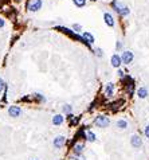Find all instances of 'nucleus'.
<instances>
[{
	"label": "nucleus",
	"mask_w": 149,
	"mask_h": 160,
	"mask_svg": "<svg viewBox=\"0 0 149 160\" xmlns=\"http://www.w3.org/2000/svg\"><path fill=\"white\" fill-rule=\"evenodd\" d=\"M63 120H65V117H63L62 114H55L53 117V124L54 125H60V124H63Z\"/></svg>",
	"instance_id": "nucleus-16"
},
{
	"label": "nucleus",
	"mask_w": 149,
	"mask_h": 160,
	"mask_svg": "<svg viewBox=\"0 0 149 160\" xmlns=\"http://www.w3.org/2000/svg\"><path fill=\"white\" fill-rule=\"evenodd\" d=\"M7 87V85H5V82H4V80L3 78H0V93H2L3 90H4Z\"/></svg>",
	"instance_id": "nucleus-19"
},
{
	"label": "nucleus",
	"mask_w": 149,
	"mask_h": 160,
	"mask_svg": "<svg viewBox=\"0 0 149 160\" xmlns=\"http://www.w3.org/2000/svg\"><path fill=\"white\" fill-rule=\"evenodd\" d=\"M4 24H5V22H4V20H3L2 18H0V28H2V27H4Z\"/></svg>",
	"instance_id": "nucleus-25"
},
{
	"label": "nucleus",
	"mask_w": 149,
	"mask_h": 160,
	"mask_svg": "<svg viewBox=\"0 0 149 160\" xmlns=\"http://www.w3.org/2000/svg\"><path fill=\"white\" fill-rule=\"evenodd\" d=\"M73 30L75 32H79L81 30H82V27H81V24H73Z\"/></svg>",
	"instance_id": "nucleus-20"
},
{
	"label": "nucleus",
	"mask_w": 149,
	"mask_h": 160,
	"mask_svg": "<svg viewBox=\"0 0 149 160\" xmlns=\"http://www.w3.org/2000/svg\"><path fill=\"white\" fill-rule=\"evenodd\" d=\"M42 4H43L42 0H31V3H30V6H28V9L31 12H36L42 8Z\"/></svg>",
	"instance_id": "nucleus-6"
},
{
	"label": "nucleus",
	"mask_w": 149,
	"mask_h": 160,
	"mask_svg": "<svg viewBox=\"0 0 149 160\" xmlns=\"http://www.w3.org/2000/svg\"><path fill=\"white\" fill-rule=\"evenodd\" d=\"M73 3L75 4V7H78V8H82V7L86 6V0H73Z\"/></svg>",
	"instance_id": "nucleus-17"
},
{
	"label": "nucleus",
	"mask_w": 149,
	"mask_h": 160,
	"mask_svg": "<svg viewBox=\"0 0 149 160\" xmlns=\"http://www.w3.org/2000/svg\"><path fill=\"white\" fill-rule=\"evenodd\" d=\"M62 112H63V113H65V114H71V112H73L71 105H63Z\"/></svg>",
	"instance_id": "nucleus-18"
},
{
	"label": "nucleus",
	"mask_w": 149,
	"mask_h": 160,
	"mask_svg": "<svg viewBox=\"0 0 149 160\" xmlns=\"http://www.w3.org/2000/svg\"><path fill=\"white\" fill-rule=\"evenodd\" d=\"M90 2H97V0H90Z\"/></svg>",
	"instance_id": "nucleus-27"
},
{
	"label": "nucleus",
	"mask_w": 149,
	"mask_h": 160,
	"mask_svg": "<svg viewBox=\"0 0 149 160\" xmlns=\"http://www.w3.org/2000/svg\"><path fill=\"white\" fill-rule=\"evenodd\" d=\"M144 136L147 139H149V125H147V127L144 128Z\"/></svg>",
	"instance_id": "nucleus-22"
},
{
	"label": "nucleus",
	"mask_w": 149,
	"mask_h": 160,
	"mask_svg": "<svg viewBox=\"0 0 149 160\" xmlns=\"http://www.w3.org/2000/svg\"><path fill=\"white\" fill-rule=\"evenodd\" d=\"M96 55L97 57H104V51H102V49H96Z\"/></svg>",
	"instance_id": "nucleus-21"
},
{
	"label": "nucleus",
	"mask_w": 149,
	"mask_h": 160,
	"mask_svg": "<svg viewBox=\"0 0 149 160\" xmlns=\"http://www.w3.org/2000/svg\"><path fill=\"white\" fill-rule=\"evenodd\" d=\"M116 49H117V50H121V49H122V43H121V42H117Z\"/></svg>",
	"instance_id": "nucleus-23"
},
{
	"label": "nucleus",
	"mask_w": 149,
	"mask_h": 160,
	"mask_svg": "<svg viewBox=\"0 0 149 160\" xmlns=\"http://www.w3.org/2000/svg\"><path fill=\"white\" fill-rule=\"evenodd\" d=\"M137 96L141 98V100H144V98H147L148 97V89L145 86L143 87H140V89L137 90Z\"/></svg>",
	"instance_id": "nucleus-14"
},
{
	"label": "nucleus",
	"mask_w": 149,
	"mask_h": 160,
	"mask_svg": "<svg viewBox=\"0 0 149 160\" xmlns=\"http://www.w3.org/2000/svg\"><path fill=\"white\" fill-rule=\"evenodd\" d=\"M83 151H85V144H83V143H77V144L73 147L74 156H81L83 154Z\"/></svg>",
	"instance_id": "nucleus-8"
},
{
	"label": "nucleus",
	"mask_w": 149,
	"mask_h": 160,
	"mask_svg": "<svg viewBox=\"0 0 149 160\" xmlns=\"http://www.w3.org/2000/svg\"><path fill=\"white\" fill-rule=\"evenodd\" d=\"M110 63L113 67H116V69H118V67L122 65V61H121V55H118V54H113L110 58Z\"/></svg>",
	"instance_id": "nucleus-7"
},
{
	"label": "nucleus",
	"mask_w": 149,
	"mask_h": 160,
	"mask_svg": "<svg viewBox=\"0 0 149 160\" xmlns=\"http://www.w3.org/2000/svg\"><path fill=\"white\" fill-rule=\"evenodd\" d=\"M113 93H114V84L113 82L106 84V86H105V94H106L107 97H111Z\"/></svg>",
	"instance_id": "nucleus-12"
},
{
	"label": "nucleus",
	"mask_w": 149,
	"mask_h": 160,
	"mask_svg": "<svg viewBox=\"0 0 149 160\" xmlns=\"http://www.w3.org/2000/svg\"><path fill=\"white\" fill-rule=\"evenodd\" d=\"M130 145L133 148H141L143 147V139L138 135H132L130 137Z\"/></svg>",
	"instance_id": "nucleus-4"
},
{
	"label": "nucleus",
	"mask_w": 149,
	"mask_h": 160,
	"mask_svg": "<svg viewBox=\"0 0 149 160\" xmlns=\"http://www.w3.org/2000/svg\"><path fill=\"white\" fill-rule=\"evenodd\" d=\"M133 59H134V55L132 51H122V54H121V61H122L124 65H130L133 62Z\"/></svg>",
	"instance_id": "nucleus-3"
},
{
	"label": "nucleus",
	"mask_w": 149,
	"mask_h": 160,
	"mask_svg": "<svg viewBox=\"0 0 149 160\" xmlns=\"http://www.w3.org/2000/svg\"><path fill=\"white\" fill-rule=\"evenodd\" d=\"M111 7H113L114 11L117 13H120L121 16H128L130 12V9L128 8L126 6H124L121 2H118V0H113V2H111Z\"/></svg>",
	"instance_id": "nucleus-1"
},
{
	"label": "nucleus",
	"mask_w": 149,
	"mask_h": 160,
	"mask_svg": "<svg viewBox=\"0 0 149 160\" xmlns=\"http://www.w3.org/2000/svg\"><path fill=\"white\" fill-rule=\"evenodd\" d=\"M118 76H120L121 78H122V77L125 76V74H124V71H122V70H118Z\"/></svg>",
	"instance_id": "nucleus-26"
},
{
	"label": "nucleus",
	"mask_w": 149,
	"mask_h": 160,
	"mask_svg": "<svg viewBox=\"0 0 149 160\" xmlns=\"http://www.w3.org/2000/svg\"><path fill=\"white\" fill-rule=\"evenodd\" d=\"M53 145L56 149L63 148L66 145V137H65V136H58V137H55V139H54V141H53Z\"/></svg>",
	"instance_id": "nucleus-5"
},
{
	"label": "nucleus",
	"mask_w": 149,
	"mask_h": 160,
	"mask_svg": "<svg viewBox=\"0 0 149 160\" xmlns=\"http://www.w3.org/2000/svg\"><path fill=\"white\" fill-rule=\"evenodd\" d=\"M75 160H86V159H85V156L81 155V156H75Z\"/></svg>",
	"instance_id": "nucleus-24"
},
{
	"label": "nucleus",
	"mask_w": 149,
	"mask_h": 160,
	"mask_svg": "<svg viewBox=\"0 0 149 160\" xmlns=\"http://www.w3.org/2000/svg\"><path fill=\"white\" fill-rule=\"evenodd\" d=\"M82 39L85 40V43H87V45H93L94 43V36L91 35L90 32H87V31H85L83 34H82Z\"/></svg>",
	"instance_id": "nucleus-11"
},
{
	"label": "nucleus",
	"mask_w": 149,
	"mask_h": 160,
	"mask_svg": "<svg viewBox=\"0 0 149 160\" xmlns=\"http://www.w3.org/2000/svg\"><path fill=\"white\" fill-rule=\"evenodd\" d=\"M116 127L118 129H121V131H125V129L128 128V121L126 120H124V118H121V120H118L116 122Z\"/></svg>",
	"instance_id": "nucleus-15"
},
{
	"label": "nucleus",
	"mask_w": 149,
	"mask_h": 160,
	"mask_svg": "<svg viewBox=\"0 0 149 160\" xmlns=\"http://www.w3.org/2000/svg\"><path fill=\"white\" fill-rule=\"evenodd\" d=\"M109 124H110V120L106 116H97V117L94 118V125L98 128H107Z\"/></svg>",
	"instance_id": "nucleus-2"
},
{
	"label": "nucleus",
	"mask_w": 149,
	"mask_h": 160,
	"mask_svg": "<svg viewBox=\"0 0 149 160\" xmlns=\"http://www.w3.org/2000/svg\"><path fill=\"white\" fill-rule=\"evenodd\" d=\"M8 114L11 116V117H19L20 114H22V109H20L19 106H15V105H13V106H9L8 108Z\"/></svg>",
	"instance_id": "nucleus-9"
},
{
	"label": "nucleus",
	"mask_w": 149,
	"mask_h": 160,
	"mask_svg": "<svg viewBox=\"0 0 149 160\" xmlns=\"http://www.w3.org/2000/svg\"><path fill=\"white\" fill-rule=\"evenodd\" d=\"M104 20H105V23H106L109 27H114V24H116V22H114V18H113V15L109 12H105L104 13Z\"/></svg>",
	"instance_id": "nucleus-10"
},
{
	"label": "nucleus",
	"mask_w": 149,
	"mask_h": 160,
	"mask_svg": "<svg viewBox=\"0 0 149 160\" xmlns=\"http://www.w3.org/2000/svg\"><path fill=\"white\" fill-rule=\"evenodd\" d=\"M85 139H86V141H89V143H94L97 140V136L94 132H91V131H87L86 133H85Z\"/></svg>",
	"instance_id": "nucleus-13"
}]
</instances>
